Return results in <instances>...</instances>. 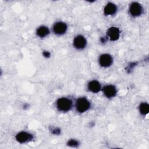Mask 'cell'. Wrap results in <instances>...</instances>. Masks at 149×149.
<instances>
[{"label":"cell","instance_id":"6da1fadb","mask_svg":"<svg viewBox=\"0 0 149 149\" xmlns=\"http://www.w3.org/2000/svg\"><path fill=\"white\" fill-rule=\"evenodd\" d=\"M72 107V101L68 98L62 97L59 98L56 101V108L60 111L67 112L69 111Z\"/></svg>","mask_w":149,"mask_h":149},{"label":"cell","instance_id":"7a4b0ae2","mask_svg":"<svg viewBox=\"0 0 149 149\" xmlns=\"http://www.w3.org/2000/svg\"><path fill=\"white\" fill-rule=\"evenodd\" d=\"M90 107V103L85 97H81L77 100L76 102V108L77 112L83 113L87 111Z\"/></svg>","mask_w":149,"mask_h":149},{"label":"cell","instance_id":"3957f363","mask_svg":"<svg viewBox=\"0 0 149 149\" xmlns=\"http://www.w3.org/2000/svg\"><path fill=\"white\" fill-rule=\"evenodd\" d=\"M87 41L81 35H78L73 40V46L78 49H82L86 47Z\"/></svg>","mask_w":149,"mask_h":149},{"label":"cell","instance_id":"277c9868","mask_svg":"<svg viewBox=\"0 0 149 149\" xmlns=\"http://www.w3.org/2000/svg\"><path fill=\"white\" fill-rule=\"evenodd\" d=\"M112 56L108 54H102L99 58V63L100 65L104 68L109 67L112 63Z\"/></svg>","mask_w":149,"mask_h":149},{"label":"cell","instance_id":"5b68a950","mask_svg":"<svg viewBox=\"0 0 149 149\" xmlns=\"http://www.w3.org/2000/svg\"><path fill=\"white\" fill-rule=\"evenodd\" d=\"M67 30V25L65 23L62 22H58L54 24L53 26V31L55 34L58 35H62L65 33Z\"/></svg>","mask_w":149,"mask_h":149},{"label":"cell","instance_id":"8992f818","mask_svg":"<svg viewBox=\"0 0 149 149\" xmlns=\"http://www.w3.org/2000/svg\"><path fill=\"white\" fill-rule=\"evenodd\" d=\"M129 12L133 16H139L143 12V8L139 3L133 2L130 6Z\"/></svg>","mask_w":149,"mask_h":149},{"label":"cell","instance_id":"52a82bcc","mask_svg":"<svg viewBox=\"0 0 149 149\" xmlns=\"http://www.w3.org/2000/svg\"><path fill=\"white\" fill-rule=\"evenodd\" d=\"M15 138L18 142L20 143H24L31 141L33 139V136L27 132H21L16 134Z\"/></svg>","mask_w":149,"mask_h":149},{"label":"cell","instance_id":"ba28073f","mask_svg":"<svg viewBox=\"0 0 149 149\" xmlns=\"http://www.w3.org/2000/svg\"><path fill=\"white\" fill-rule=\"evenodd\" d=\"M104 95L107 98H112L116 94V88L113 85H107L105 86L102 88Z\"/></svg>","mask_w":149,"mask_h":149},{"label":"cell","instance_id":"9c48e42d","mask_svg":"<svg viewBox=\"0 0 149 149\" xmlns=\"http://www.w3.org/2000/svg\"><path fill=\"white\" fill-rule=\"evenodd\" d=\"M107 35L111 41H116L119 38L120 30L118 27H111L108 30Z\"/></svg>","mask_w":149,"mask_h":149},{"label":"cell","instance_id":"30bf717a","mask_svg":"<svg viewBox=\"0 0 149 149\" xmlns=\"http://www.w3.org/2000/svg\"><path fill=\"white\" fill-rule=\"evenodd\" d=\"M87 88L89 91L92 93H98L101 88V86L100 83L97 80H92L90 81L87 85Z\"/></svg>","mask_w":149,"mask_h":149},{"label":"cell","instance_id":"8fae6325","mask_svg":"<svg viewBox=\"0 0 149 149\" xmlns=\"http://www.w3.org/2000/svg\"><path fill=\"white\" fill-rule=\"evenodd\" d=\"M117 10V6L113 3H108L104 8V13L105 15H111L116 13Z\"/></svg>","mask_w":149,"mask_h":149},{"label":"cell","instance_id":"7c38bea8","mask_svg":"<svg viewBox=\"0 0 149 149\" xmlns=\"http://www.w3.org/2000/svg\"><path fill=\"white\" fill-rule=\"evenodd\" d=\"M36 33L38 37H40L41 38H43V37H45V36H48L49 34V30L47 27L42 26L39 27L37 29Z\"/></svg>","mask_w":149,"mask_h":149},{"label":"cell","instance_id":"4fadbf2b","mask_svg":"<svg viewBox=\"0 0 149 149\" xmlns=\"http://www.w3.org/2000/svg\"><path fill=\"white\" fill-rule=\"evenodd\" d=\"M139 111H140V112L142 115H147L149 112L148 104L146 102H143V103L140 104V105L139 106Z\"/></svg>","mask_w":149,"mask_h":149},{"label":"cell","instance_id":"5bb4252c","mask_svg":"<svg viewBox=\"0 0 149 149\" xmlns=\"http://www.w3.org/2000/svg\"><path fill=\"white\" fill-rule=\"evenodd\" d=\"M68 145L70 146V147H76L77 146H78L79 145V143L77 141H76V140L74 139H71L69 140L68 142Z\"/></svg>","mask_w":149,"mask_h":149},{"label":"cell","instance_id":"9a60e30c","mask_svg":"<svg viewBox=\"0 0 149 149\" xmlns=\"http://www.w3.org/2000/svg\"><path fill=\"white\" fill-rule=\"evenodd\" d=\"M43 55L45 57H49L50 56V53L49 52H48V51H44L43 52Z\"/></svg>","mask_w":149,"mask_h":149}]
</instances>
